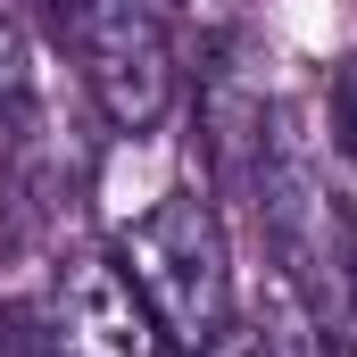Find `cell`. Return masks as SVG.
<instances>
[{
	"instance_id": "1",
	"label": "cell",
	"mask_w": 357,
	"mask_h": 357,
	"mask_svg": "<svg viewBox=\"0 0 357 357\" xmlns=\"http://www.w3.org/2000/svg\"><path fill=\"white\" fill-rule=\"evenodd\" d=\"M116 266L150 299L175 349H199L233 324V241L208 191H167L116 233Z\"/></svg>"
},
{
	"instance_id": "2",
	"label": "cell",
	"mask_w": 357,
	"mask_h": 357,
	"mask_svg": "<svg viewBox=\"0 0 357 357\" xmlns=\"http://www.w3.org/2000/svg\"><path fill=\"white\" fill-rule=\"evenodd\" d=\"M59 42L75 50L91 108L116 133L167 125V108L183 100V59L167 17H75V25H59Z\"/></svg>"
},
{
	"instance_id": "3",
	"label": "cell",
	"mask_w": 357,
	"mask_h": 357,
	"mask_svg": "<svg viewBox=\"0 0 357 357\" xmlns=\"http://www.w3.org/2000/svg\"><path fill=\"white\" fill-rule=\"evenodd\" d=\"M50 324H59V349L67 357H175L167 324L150 316V299L133 291V274L116 266V250L67 258L59 299H50Z\"/></svg>"
},
{
	"instance_id": "4",
	"label": "cell",
	"mask_w": 357,
	"mask_h": 357,
	"mask_svg": "<svg viewBox=\"0 0 357 357\" xmlns=\"http://www.w3.org/2000/svg\"><path fill=\"white\" fill-rule=\"evenodd\" d=\"M33 100V33L0 8V116H25Z\"/></svg>"
},
{
	"instance_id": "5",
	"label": "cell",
	"mask_w": 357,
	"mask_h": 357,
	"mask_svg": "<svg viewBox=\"0 0 357 357\" xmlns=\"http://www.w3.org/2000/svg\"><path fill=\"white\" fill-rule=\"evenodd\" d=\"M0 357H67L59 349V324L25 299H0Z\"/></svg>"
},
{
	"instance_id": "6",
	"label": "cell",
	"mask_w": 357,
	"mask_h": 357,
	"mask_svg": "<svg viewBox=\"0 0 357 357\" xmlns=\"http://www.w3.org/2000/svg\"><path fill=\"white\" fill-rule=\"evenodd\" d=\"M183 0H50V25H75V17H167L175 25Z\"/></svg>"
},
{
	"instance_id": "7",
	"label": "cell",
	"mask_w": 357,
	"mask_h": 357,
	"mask_svg": "<svg viewBox=\"0 0 357 357\" xmlns=\"http://www.w3.org/2000/svg\"><path fill=\"white\" fill-rule=\"evenodd\" d=\"M191 357H282V341H274L266 324H225L216 341H199Z\"/></svg>"
},
{
	"instance_id": "8",
	"label": "cell",
	"mask_w": 357,
	"mask_h": 357,
	"mask_svg": "<svg viewBox=\"0 0 357 357\" xmlns=\"http://www.w3.org/2000/svg\"><path fill=\"white\" fill-rule=\"evenodd\" d=\"M324 116H333V142L357 158V59H341V75H333V100H324Z\"/></svg>"
}]
</instances>
